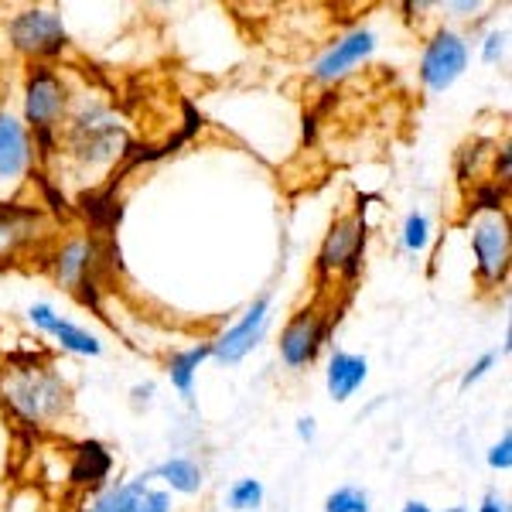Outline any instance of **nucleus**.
Returning a JSON list of instances; mask_svg holds the SVG:
<instances>
[{"label":"nucleus","mask_w":512,"mask_h":512,"mask_svg":"<svg viewBox=\"0 0 512 512\" xmlns=\"http://www.w3.org/2000/svg\"><path fill=\"white\" fill-rule=\"evenodd\" d=\"M297 434H301L304 441H315V417H301V420H297Z\"/></svg>","instance_id":"29"},{"label":"nucleus","mask_w":512,"mask_h":512,"mask_svg":"<svg viewBox=\"0 0 512 512\" xmlns=\"http://www.w3.org/2000/svg\"><path fill=\"white\" fill-rule=\"evenodd\" d=\"M448 512H465V509H448Z\"/></svg>","instance_id":"31"},{"label":"nucleus","mask_w":512,"mask_h":512,"mask_svg":"<svg viewBox=\"0 0 512 512\" xmlns=\"http://www.w3.org/2000/svg\"><path fill=\"white\" fill-rule=\"evenodd\" d=\"M328 321L318 311H301L287 321V328L280 332V359L291 369H304L308 362H315L318 349L328 338Z\"/></svg>","instance_id":"8"},{"label":"nucleus","mask_w":512,"mask_h":512,"mask_svg":"<svg viewBox=\"0 0 512 512\" xmlns=\"http://www.w3.org/2000/svg\"><path fill=\"white\" fill-rule=\"evenodd\" d=\"M478 512H509V506H506V499H499V495H485V502Z\"/></svg>","instance_id":"28"},{"label":"nucleus","mask_w":512,"mask_h":512,"mask_svg":"<svg viewBox=\"0 0 512 512\" xmlns=\"http://www.w3.org/2000/svg\"><path fill=\"white\" fill-rule=\"evenodd\" d=\"M4 396L18 414L28 420V424H41V420L59 417L69 403V390L52 369H14L11 376L4 379Z\"/></svg>","instance_id":"1"},{"label":"nucleus","mask_w":512,"mask_h":512,"mask_svg":"<svg viewBox=\"0 0 512 512\" xmlns=\"http://www.w3.org/2000/svg\"><path fill=\"white\" fill-rule=\"evenodd\" d=\"M11 41L24 55L48 59V55L62 52L69 35H65V24L55 11H21L11 21Z\"/></svg>","instance_id":"4"},{"label":"nucleus","mask_w":512,"mask_h":512,"mask_svg":"<svg viewBox=\"0 0 512 512\" xmlns=\"http://www.w3.org/2000/svg\"><path fill=\"white\" fill-rule=\"evenodd\" d=\"M468 69V41L454 31L441 28L437 35L427 41L424 59H420V79L431 93H444L454 82L465 76Z\"/></svg>","instance_id":"2"},{"label":"nucleus","mask_w":512,"mask_h":512,"mask_svg":"<svg viewBox=\"0 0 512 512\" xmlns=\"http://www.w3.org/2000/svg\"><path fill=\"white\" fill-rule=\"evenodd\" d=\"M495 362H499V352H485L482 359H478L475 366L468 369L465 376H461V390H468V386L478 383V379H482V376H489V369L495 366Z\"/></svg>","instance_id":"26"},{"label":"nucleus","mask_w":512,"mask_h":512,"mask_svg":"<svg viewBox=\"0 0 512 512\" xmlns=\"http://www.w3.org/2000/svg\"><path fill=\"white\" fill-rule=\"evenodd\" d=\"M113 468L110 451L99 441H82L76 448V461H72V482L76 485H99Z\"/></svg>","instance_id":"14"},{"label":"nucleus","mask_w":512,"mask_h":512,"mask_svg":"<svg viewBox=\"0 0 512 512\" xmlns=\"http://www.w3.org/2000/svg\"><path fill=\"white\" fill-rule=\"evenodd\" d=\"M489 465L495 472H509L512 468V434H502V441L489 451Z\"/></svg>","instance_id":"25"},{"label":"nucleus","mask_w":512,"mask_h":512,"mask_svg":"<svg viewBox=\"0 0 512 512\" xmlns=\"http://www.w3.org/2000/svg\"><path fill=\"white\" fill-rule=\"evenodd\" d=\"M72 144H76V154L82 161H110L113 154H120V130L113 127L110 120L82 117L72 130Z\"/></svg>","instance_id":"11"},{"label":"nucleus","mask_w":512,"mask_h":512,"mask_svg":"<svg viewBox=\"0 0 512 512\" xmlns=\"http://www.w3.org/2000/svg\"><path fill=\"white\" fill-rule=\"evenodd\" d=\"M369 376V366L362 355H352V352H335L328 359V373H325V383H328V393H332L335 403H345L349 396L366 383Z\"/></svg>","instance_id":"13"},{"label":"nucleus","mask_w":512,"mask_h":512,"mask_svg":"<svg viewBox=\"0 0 512 512\" xmlns=\"http://www.w3.org/2000/svg\"><path fill=\"white\" fill-rule=\"evenodd\" d=\"M130 512H171V495L161 492V489H151V485H144Z\"/></svg>","instance_id":"22"},{"label":"nucleus","mask_w":512,"mask_h":512,"mask_svg":"<svg viewBox=\"0 0 512 512\" xmlns=\"http://www.w3.org/2000/svg\"><path fill=\"white\" fill-rule=\"evenodd\" d=\"M502 198H506V185H489V188H478L475 192V209L485 212H499L502 209Z\"/></svg>","instance_id":"23"},{"label":"nucleus","mask_w":512,"mask_h":512,"mask_svg":"<svg viewBox=\"0 0 512 512\" xmlns=\"http://www.w3.org/2000/svg\"><path fill=\"white\" fill-rule=\"evenodd\" d=\"M62 110H65L62 79L48 65H38L28 76V86H24V117H28V123L38 134H48Z\"/></svg>","instance_id":"7"},{"label":"nucleus","mask_w":512,"mask_h":512,"mask_svg":"<svg viewBox=\"0 0 512 512\" xmlns=\"http://www.w3.org/2000/svg\"><path fill=\"white\" fill-rule=\"evenodd\" d=\"M325 512H369V495L345 485V489H335L325 499Z\"/></svg>","instance_id":"20"},{"label":"nucleus","mask_w":512,"mask_h":512,"mask_svg":"<svg viewBox=\"0 0 512 512\" xmlns=\"http://www.w3.org/2000/svg\"><path fill=\"white\" fill-rule=\"evenodd\" d=\"M427 243H431V222H427L424 212H410L407 222H403V246L410 253H420L427 250Z\"/></svg>","instance_id":"21"},{"label":"nucleus","mask_w":512,"mask_h":512,"mask_svg":"<svg viewBox=\"0 0 512 512\" xmlns=\"http://www.w3.org/2000/svg\"><path fill=\"white\" fill-rule=\"evenodd\" d=\"M506 31H499V28H495V31H489V35H485V41H482V59L485 62H499L502 59V55H506Z\"/></svg>","instance_id":"24"},{"label":"nucleus","mask_w":512,"mask_h":512,"mask_svg":"<svg viewBox=\"0 0 512 512\" xmlns=\"http://www.w3.org/2000/svg\"><path fill=\"white\" fill-rule=\"evenodd\" d=\"M373 52H376V35L369 28H355L328 48L325 59L315 65V79L318 82H335V79L349 76L355 65L366 62Z\"/></svg>","instance_id":"9"},{"label":"nucleus","mask_w":512,"mask_h":512,"mask_svg":"<svg viewBox=\"0 0 512 512\" xmlns=\"http://www.w3.org/2000/svg\"><path fill=\"white\" fill-rule=\"evenodd\" d=\"M35 222H38L35 209H14V205L0 202V256L14 253L21 243H28Z\"/></svg>","instance_id":"15"},{"label":"nucleus","mask_w":512,"mask_h":512,"mask_svg":"<svg viewBox=\"0 0 512 512\" xmlns=\"http://www.w3.org/2000/svg\"><path fill=\"white\" fill-rule=\"evenodd\" d=\"M263 502V485L256 478H239V482L229 489V509L236 512H250Z\"/></svg>","instance_id":"19"},{"label":"nucleus","mask_w":512,"mask_h":512,"mask_svg":"<svg viewBox=\"0 0 512 512\" xmlns=\"http://www.w3.org/2000/svg\"><path fill=\"white\" fill-rule=\"evenodd\" d=\"M147 482H151V472L134 478L130 485H117V489H110V492L103 495V499L96 502L93 512H130V509H134V502H137L140 489H144Z\"/></svg>","instance_id":"18"},{"label":"nucleus","mask_w":512,"mask_h":512,"mask_svg":"<svg viewBox=\"0 0 512 512\" xmlns=\"http://www.w3.org/2000/svg\"><path fill=\"white\" fill-rule=\"evenodd\" d=\"M267 325H270V297H256L250 311L212 342V355H216L222 366H236V362H243L263 342Z\"/></svg>","instance_id":"5"},{"label":"nucleus","mask_w":512,"mask_h":512,"mask_svg":"<svg viewBox=\"0 0 512 512\" xmlns=\"http://www.w3.org/2000/svg\"><path fill=\"white\" fill-rule=\"evenodd\" d=\"M362 246H366V229L355 216L335 219V226L328 229L325 243L318 253V270L321 274H332V270H345L349 277L359 274L362 267Z\"/></svg>","instance_id":"6"},{"label":"nucleus","mask_w":512,"mask_h":512,"mask_svg":"<svg viewBox=\"0 0 512 512\" xmlns=\"http://www.w3.org/2000/svg\"><path fill=\"white\" fill-rule=\"evenodd\" d=\"M509 164H512V154H509V144H506L499 151V158H495V168H499V181H502V185L509 181Z\"/></svg>","instance_id":"27"},{"label":"nucleus","mask_w":512,"mask_h":512,"mask_svg":"<svg viewBox=\"0 0 512 512\" xmlns=\"http://www.w3.org/2000/svg\"><path fill=\"white\" fill-rule=\"evenodd\" d=\"M403 512H434V509H427L424 502H407V506H403Z\"/></svg>","instance_id":"30"},{"label":"nucleus","mask_w":512,"mask_h":512,"mask_svg":"<svg viewBox=\"0 0 512 512\" xmlns=\"http://www.w3.org/2000/svg\"><path fill=\"white\" fill-rule=\"evenodd\" d=\"M472 253L478 277L489 287L502 284L509 277V260H512V243H509V219L506 216H485L472 226Z\"/></svg>","instance_id":"3"},{"label":"nucleus","mask_w":512,"mask_h":512,"mask_svg":"<svg viewBox=\"0 0 512 512\" xmlns=\"http://www.w3.org/2000/svg\"><path fill=\"white\" fill-rule=\"evenodd\" d=\"M209 355H212V345H195V349H188V352L171 355L168 376H171V383H175V390L185 396L188 403H192V386H195L198 366H202V362L209 359Z\"/></svg>","instance_id":"16"},{"label":"nucleus","mask_w":512,"mask_h":512,"mask_svg":"<svg viewBox=\"0 0 512 512\" xmlns=\"http://www.w3.org/2000/svg\"><path fill=\"white\" fill-rule=\"evenodd\" d=\"M28 318L35 321L41 332L52 335L65 352H76V355H99V352H103V345H99L96 335H89L86 328H79V325H72V321L59 318L52 308H48V304H35V308L28 311Z\"/></svg>","instance_id":"10"},{"label":"nucleus","mask_w":512,"mask_h":512,"mask_svg":"<svg viewBox=\"0 0 512 512\" xmlns=\"http://www.w3.org/2000/svg\"><path fill=\"white\" fill-rule=\"evenodd\" d=\"M151 478H164L171 489L185 492V495H195L202 489V468H198L192 458H168L164 465L154 468Z\"/></svg>","instance_id":"17"},{"label":"nucleus","mask_w":512,"mask_h":512,"mask_svg":"<svg viewBox=\"0 0 512 512\" xmlns=\"http://www.w3.org/2000/svg\"><path fill=\"white\" fill-rule=\"evenodd\" d=\"M31 144L11 113H0V181H18L28 171Z\"/></svg>","instance_id":"12"}]
</instances>
